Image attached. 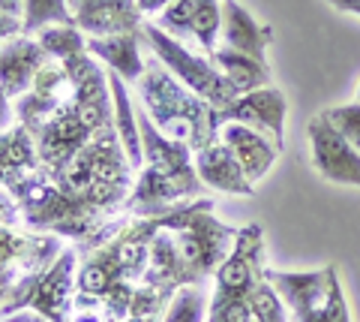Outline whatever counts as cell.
Here are the masks:
<instances>
[{
	"instance_id": "obj_1",
	"label": "cell",
	"mask_w": 360,
	"mask_h": 322,
	"mask_svg": "<svg viewBox=\"0 0 360 322\" xmlns=\"http://www.w3.org/2000/svg\"><path fill=\"white\" fill-rule=\"evenodd\" d=\"M135 85H139L141 106L148 109L150 120L160 127L162 136L186 142L193 154L219 139V109L193 94L184 82H177L160 58L150 54L144 75Z\"/></svg>"
},
{
	"instance_id": "obj_2",
	"label": "cell",
	"mask_w": 360,
	"mask_h": 322,
	"mask_svg": "<svg viewBox=\"0 0 360 322\" xmlns=\"http://www.w3.org/2000/svg\"><path fill=\"white\" fill-rule=\"evenodd\" d=\"M165 226L174 232L186 283L207 286V280H213V274L231 253L234 238H238V229L225 226L213 217V199L205 196L174 205L165 214Z\"/></svg>"
},
{
	"instance_id": "obj_3",
	"label": "cell",
	"mask_w": 360,
	"mask_h": 322,
	"mask_svg": "<svg viewBox=\"0 0 360 322\" xmlns=\"http://www.w3.org/2000/svg\"><path fill=\"white\" fill-rule=\"evenodd\" d=\"M78 250L66 244L60 256L49 268L25 277L18 286L6 292L0 304V319L13 316L18 310H37L51 322H72L75 316V283H78Z\"/></svg>"
},
{
	"instance_id": "obj_4",
	"label": "cell",
	"mask_w": 360,
	"mask_h": 322,
	"mask_svg": "<svg viewBox=\"0 0 360 322\" xmlns=\"http://www.w3.org/2000/svg\"><path fill=\"white\" fill-rule=\"evenodd\" d=\"M264 277L283 295L295 322H352L336 265H324L319 271L267 268Z\"/></svg>"
},
{
	"instance_id": "obj_5",
	"label": "cell",
	"mask_w": 360,
	"mask_h": 322,
	"mask_svg": "<svg viewBox=\"0 0 360 322\" xmlns=\"http://www.w3.org/2000/svg\"><path fill=\"white\" fill-rule=\"evenodd\" d=\"M141 39H144V46L150 49L153 58H160L168 66V73H172L177 82H184L189 91L198 94L201 99H207L210 106L225 109L240 97V94H234V87L225 82V75L217 70V63H213L207 54H193L186 49V42L168 37L153 21H144L141 25Z\"/></svg>"
},
{
	"instance_id": "obj_6",
	"label": "cell",
	"mask_w": 360,
	"mask_h": 322,
	"mask_svg": "<svg viewBox=\"0 0 360 322\" xmlns=\"http://www.w3.org/2000/svg\"><path fill=\"white\" fill-rule=\"evenodd\" d=\"M264 271H267V265H264V232H262V226L252 223V226L238 229L231 253L222 259L217 274H213L210 310H219L225 304L246 298L264 280Z\"/></svg>"
},
{
	"instance_id": "obj_7",
	"label": "cell",
	"mask_w": 360,
	"mask_h": 322,
	"mask_svg": "<svg viewBox=\"0 0 360 322\" xmlns=\"http://www.w3.org/2000/svg\"><path fill=\"white\" fill-rule=\"evenodd\" d=\"M63 247L60 235L51 232H21L18 226L0 223V290H13L25 277L49 268Z\"/></svg>"
},
{
	"instance_id": "obj_8",
	"label": "cell",
	"mask_w": 360,
	"mask_h": 322,
	"mask_svg": "<svg viewBox=\"0 0 360 322\" xmlns=\"http://www.w3.org/2000/svg\"><path fill=\"white\" fill-rule=\"evenodd\" d=\"M27 132L33 136V142H37L39 163H42L49 172L66 166L78 151L87 145L90 139L96 136V132L87 127L82 109L75 106L72 97L66 99V103H60L54 115H49L45 120H39V124L27 127Z\"/></svg>"
},
{
	"instance_id": "obj_9",
	"label": "cell",
	"mask_w": 360,
	"mask_h": 322,
	"mask_svg": "<svg viewBox=\"0 0 360 322\" xmlns=\"http://www.w3.org/2000/svg\"><path fill=\"white\" fill-rule=\"evenodd\" d=\"M307 136H309L312 166L324 181L360 187V151L354 145H348L342 132L324 118V112L309 120Z\"/></svg>"
},
{
	"instance_id": "obj_10",
	"label": "cell",
	"mask_w": 360,
	"mask_h": 322,
	"mask_svg": "<svg viewBox=\"0 0 360 322\" xmlns=\"http://www.w3.org/2000/svg\"><path fill=\"white\" fill-rule=\"evenodd\" d=\"M285 112H288L285 94L279 91V87L267 85V87H258V91L240 94L234 103L219 109V120H222V124H225V120H238V124L252 127L255 132L267 136L279 151H283V142H285Z\"/></svg>"
},
{
	"instance_id": "obj_11",
	"label": "cell",
	"mask_w": 360,
	"mask_h": 322,
	"mask_svg": "<svg viewBox=\"0 0 360 322\" xmlns=\"http://www.w3.org/2000/svg\"><path fill=\"white\" fill-rule=\"evenodd\" d=\"M75 18V27L84 37H108V33L141 30L144 16L139 0H66Z\"/></svg>"
},
{
	"instance_id": "obj_12",
	"label": "cell",
	"mask_w": 360,
	"mask_h": 322,
	"mask_svg": "<svg viewBox=\"0 0 360 322\" xmlns=\"http://www.w3.org/2000/svg\"><path fill=\"white\" fill-rule=\"evenodd\" d=\"M49 58L51 54L39 46L37 37L18 33V37L4 39L0 42V87H4V94L9 99L25 97Z\"/></svg>"
},
{
	"instance_id": "obj_13",
	"label": "cell",
	"mask_w": 360,
	"mask_h": 322,
	"mask_svg": "<svg viewBox=\"0 0 360 322\" xmlns=\"http://www.w3.org/2000/svg\"><path fill=\"white\" fill-rule=\"evenodd\" d=\"M195 172L205 181V187L219 193H234V196H252V181L240 169L238 157L231 154V148L222 139L210 142L207 148L195 151Z\"/></svg>"
},
{
	"instance_id": "obj_14",
	"label": "cell",
	"mask_w": 360,
	"mask_h": 322,
	"mask_svg": "<svg viewBox=\"0 0 360 322\" xmlns=\"http://www.w3.org/2000/svg\"><path fill=\"white\" fill-rule=\"evenodd\" d=\"M219 139L231 148V154L238 157L240 169L246 172V178H250L252 184L262 181V178L270 172V166H274L276 157H279V148L267 136L255 132L246 124H238V120H225V124L219 127Z\"/></svg>"
},
{
	"instance_id": "obj_15",
	"label": "cell",
	"mask_w": 360,
	"mask_h": 322,
	"mask_svg": "<svg viewBox=\"0 0 360 322\" xmlns=\"http://www.w3.org/2000/svg\"><path fill=\"white\" fill-rule=\"evenodd\" d=\"M222 46L238 49L250 58L267 63V49L274 42V27L255 21L252 13L238 4V0H222Z\"/></svg>"
},
{
	"instance_id": "obj_16",
	"label": "cell",
	"mask_w": 360,
	"mask_h": 322,
	"mask_svg": "<svg viewBox=\"0 0 360 322\" xmlns=\"http://www.w3.org/2000/svg\"><path fill=\"white\" fill-rule=\"evenodd\" d=\"M141 30L132 33H108V37H87V51L96 61L108 63L123 82H139L148 61L141 58Z\"/></svg>"
},
{
	"instance_id": "obj_17",
	"label": "cell",
	"mask_w": 360,
	"mask_h": 322,
	"mask_svg": "<svg viewBox=\"0 0 360 322\" xmlns=\"http://www.w3.org/2000/svg\"><path fill=\"white\" fill-rule=\"evenodd\" d=\"M141 286H150V290H160L168 295H174L180 286H186V274L177 256L174 232L165 223L156 229V235L150 241V256H148V268L141 274Z\"/></svg>"
},
{
	"instance_id": "obj_18",
	"label": "cell",
	"mask_w": 360,
	"mask_h": 322,
	"mask_svg": "<svg viewBox=\"0 0 360 322\" xmlns=\"http://www.w3.org/2000/svg\"><path fill=\"white\" fill-rule=\"evenodd\" d=\"M42 169L39 154H37V142L27 132L25 124H15L0 132V187L15 184L18 178H25L30 172Z\"/></svg>"
},
{
	"instance_id": "obj_19",
	"label": "cell",
	"mask_w": 360,
	"mask_h": 322,
	"mask_svg": "<svg viewBox=\"0 0 360 322\" xmlns=\"http://www.w3.org/2000/svg\"><path fill=\"white\" fill-rule=\"evenodd\" d=\"M108 87H111V99H115V130L120 136V145L127 151V157L132 163L135 172L144 169V151H141V130H139V112L132 106V97L127 91V82L111 70L108 73Z\"/></svg>"
},
{
	"instance_id": "obj_20",
	"label": "cell",
	"mask_w": 360,
	"mask_h": 322,
	"mask_svg": "<svg viewBox=\"0 0 360 322\" xmlns=\"http://www.w3.org/2000/svg\"><path fill=\"white\" fill-rule=\"evenodd\" d=\"M210 61L217 63V70L225 75V82L234 87V94H250V91H258V87L270 85V66L238 51V49L217 46V51L210 54Z\"/></svg>"
},
{
	"instance_id": "obj_21",
	"label": "cell",
	"mask_w": 360,
	"mask_h": 322,
	"mask_svg": "<svg viewBox=\"0 0 360 322\" xmlns=\"http://www.w3.org/2000/svg\"><path fill=\"white\" fill-rule=\"evenodd\" d=\"M210 310V295L205 283H186L172 295L162 322H205V314Z\"/></svg>"
},
{
	"instance_id": "obj_22",
	"label": "cell",
	"mask_w": 360,
	"mask_h": 322,
	"mask_svg": "<svg viewBox=\"0 0 360 322\" xmlns=\"http://www.w3.org/2000/svg\"><path fill=\"white\" fill-rule=\"evenodd\" d=\"M51 25H75L66 0H25V18H21L25 37H37Z\"/></svg>"
},
{
	"instance_id": "obj_23",
	"label": "cell",
	"mask_w": 360,
	"mask_h": 322,
	"mask_svg": "<svg viewBox=\"0 0 360 322\" xmlns=\"http://www.w3.org/2000/svg\"><path fill=\"white\" fill-rule=\"evenodd\" d=\"M222 33V0H193V39L210 58Z\"/></svg>"
},
{
	"instance_id": "obj_24",
	"label": "cell",
	"mask_w": 360,
	"mask_h": 322,
	"mask_svg": "<svg viewBox=\"0 0 360 322\" xmlns=\"http://www.w3.org/2000/svg\"><path fill=\"white\" fill-rule=\"evenodd\" d=\"M39 46L51 54V58H58L60 63L75 58V54L87 51V37L75 25H51L37 33Z\"/></svg>"
},
{
	"instance_id": "obj_25",
	"label": "cell",
	"mask_w": 360,
	"mask_h": 322,
	"mask_svg": "<svg viewBox=\"0 0 360 322\" xmlns=\"http://www.w3.org/2000/svg\"><path fill=\"white\" fill-rule=\"evenodd\" d=\"M324 118L342 132V139L348 145H354L360 151V99L354 103H345V106H333V109H324Z\"/></svg>"
},
{
	"instance_id": "obj_26",
	"label": "cell",
	"mask_w": 360,
	"mask_h": 322,
	"mask_svg": "<svg viewBox=\"0 0 360 322\" xmlns=\"http://www.w3.org/2000/svg\"><path fill=\"white\" fill-rule=\"evenodd\" d=\"M0 223H9V226H18L21 223V208L13 199V193L0 187Z\"/></svg>"
},
{
	"instance_id": "obj_27",
	"label": "cell",
	"mask_w": 360,
	"mask_h": 322,
	"mask_svg": "<svg viewBox=\"0 0 360 322\" xmlns=\"http://www.w3.org/2000/svg\"><path fill=\"white\" fill-rule=\"evenodd\" d=\"M18 33H21V18L0 13V42L9 39V37H18Z\"/></svg>"
},
{
	"instance_id": "obj_28",
	"label": "cell",
	"mask_w": 360,
	"mask_h": 322,
	"mask_svg": "<svg viewBox=\"0 0 360 322\" xmlns=\"http://www.w3.org/2000/svg\"><path fill=\"white\" fill-rule=\"evenodd\" d=\"M13 115H15V103L4 94V87H0V132H4V130L9 127V120H13Z\"/></svg>"
},
{
	"instance_id": "obj_29",
	"label": "cell",
	"mask_w": 360,
	"mask_h": 322,
	"mask_svg": "<svg viewBox=\"0 0 360 322\" xmlns=\"http://www.w3.org/2000/svg\"><path fill=\"white\" fill-rule=\"evenodd\" d=\"M0 322H51V319H45L42 314H37V310H18V314L4 316Z\"/></svg>"
},
{
	"instance_id": "obj_30",
	"label": "cell",
	"mask_w": 360,
	"mask_h": 322,
	"mask_svg": "<svg viewBox=\"0 0 360 322\" xmlns=\"http://www.w3.org/2000/svg\"><path fill=\"white\" fill-rule=\"evenodd\" d=\"M0 13L13 18H25V0H0Z\"/></svg>"
},
{
	"instance_id": "obj_31",
	"label": "cell",
	"mask_w": 360,
	"mask_h": 322,
	"mask_svg": "<svg viewBox=\"0 0 360 322\" xmlns=\"http://www.w3.org/2000/svg\"><path fill=\"white\" fill-rule=\"evenodd\" d=\"M168 4H174V0H139V9H141V16H156V13H162Z\"/></svg>"
},
{
	"instance_id": "obj_32",
	"label": "cell",
	"mask_w": 360,
	"mask_h": 322,
	"mask_svg": "<svg viewBox=\"0 0 360 322\" xmlns=\"http://www.w3.org/2000/svg\"><path fill=\"white\" fill-rule=\"evenodd\" d=\"M336 9H342V13H354L360 16V0H330Z\"/></svg>"
},
{
	"instance_id": "obj_33",
	"label": "cell",
	"mask_w": 360,
	"mask_h": 322,
	"mask_svg": "<svg viewBox=\"0 0 360 322\" xmlns=\"http://www.w3.org/2000/svg\"><path fill=\"white\" fill-rule=\"evenodd\" d=\"M6 292H9V290H0V304H4V298H6Z\"/></svg>"
},
{
	"instance_id": "obj_34",
	"label": "cell",
	"mask_w": 360,
	"mask_h": 322,
	"mask_svg": "<svg viewBox=\"0 0 360 322\" xmlns=\"http://www.w3.org/2000/svg\"><path fill=\"white\" fill-rule=\"evenodd\" d=\"M354 94H357V99H360V82H357V91H354Z\"/></svg>"
}]
</instances>
